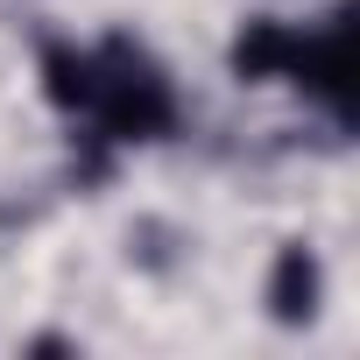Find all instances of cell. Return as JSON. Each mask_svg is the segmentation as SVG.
<instances>
[{
    "label": "cell",
    "mask_w": 360,
    "mask_h": 360,
    "mask_svg": "<svg viewBox=\"0 0 360 360\" xmlns=\"http://www.w3.org/2000/svg\"><path fill=\"white\" fill-rule=\"evenodd\" d=\"M85 113H92V134H106V141H162L176 127V92L134 43H106L99 50V92Z\"/></svg>",
    "instance_id": "cell-1"
},
{
    "label": "cell",
    "mask_w": 360,
    "mask_h": 360,
    "mask_svg": "<svg viewBox=\"0 0 360 360\" xmlns=\"http://www.w3.org/2000/svg\"><path fill=\"white\" fill-rule=\"evenodd\" d=\"M290 78H297L311 99H325L332 113H346V78H353V29H346V15L325 22V29H311V36H297Z\"/></svg>",
    "instance_id": "cell-2"
},
{
    "label": "cell",
    "mask_w": 360,
    "mask_h": 360,
    "mask_svg": "<svg viewBox=\"0 0 360 360\" xmlns=\"http://www.w3.org/2000/svg\"><path fill=\"white\" fill-rule=\"evenodd\" d=\"M297 36L304 29H290V22H248L240 36H233V50H226V64H233V78L240 85H276V78H290V64H297Z\"/></svg>",
    "instance_id": "cell-3"
},
{
    "label": "cell",
    "mask_w": 360,
    "mask_h": 360,
    "mask_svg": "<svg viewBox=\"0 0 360 360\" xmlns=\"http://www.w3.org/2000/svg\"><path fill=\"white\" fill-rule=\"evenodd\" d=\"M318 297H325V269H318V255L304 240H290L276 255V269H269V318L304 325V318H318Z\"/></svg>",
    "instance_id": "cell-4"
},
{
    "label": "cell",
    "mask_w": 360,
    "mask_h": 360,
    "mask_svg": "<svg viewBox=\"0 0 360 360\" xmlns=\"http://www.w3.org/2000/svg\"><path fill=\"white\" fill-rule=\"evenodd\" d=\"M99 92V50H78V43H50L43 50V99L64 106V113H85Z\"/></svg>",
    "instance_id": "cell-5"
}]
</instances>
